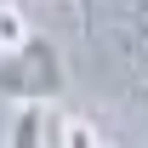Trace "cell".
Returning <instances> with one entry per match:
<instances>
[{"instance_id":"5","label":"cell","mask_w":148,"mask_h":148,"mask_svg":"<svg viewBox=\"0 0 148 148\" xmlns=\"http://www.w3.org/2000/svg\"><path fill=\"white\" fill-rule=\"evenodd\" d=\"M29 34H34V29H29V17H23V6L0 0V57H6V51H17Z\"/></svg>"},{"instance_id":"1","label":"cell","mask_w":148,"mask_h":148,"mask_svg":"<svg viewBox=\"0 0 148 148\" xmlns=\"http://www.w3.org/2000/svg\"><path fill=\"white\" fill-rule=\"evenodd\" d=\"M69 86L63 74V51L46 34H29L17 51L0 57V97L6 103H57Z\"/></svg>"},{"instance_id":"3","label":"cell","mask_w":148,"mask_h":148,"mask_svg":"<svg viewBox=\"0 0 148 148\" xmlns=\"http://www.w3.org/2000/svg\"><path fill=\"white\" fill-rule=\"evenodd\" d=\"M125 51H131V69L143 74V86H148V0H137L131 17H125Z\"/></svg>"},{"instance_id":"2","label":"cell","mask_w":148,"mask_h":148,"mask_svg":"<svg viewBox=\"0 0 148 148\" xmlns=\"http://www.w3.org/2000/svg\"><path fill=\"white\" fill-rule=\"evenodd\" d=\"M57 143H63V108H51V103H17L6 148H57Z\"/></svg>"},{"instance_id":"4","label":"cell","mask_w":148,"mask_h":148,"mask_svg":"<svg viewBox=\"0 0 148 148\" xmlns=\"http://www.w3.org/2000/svg\"><path fill=\"white\" fill-rule=\"evenodd\" d=\"M57 148H120V143H108V137H103L91 120H80V114H63V143H57Z\"/></svg>"}]
</instances>
